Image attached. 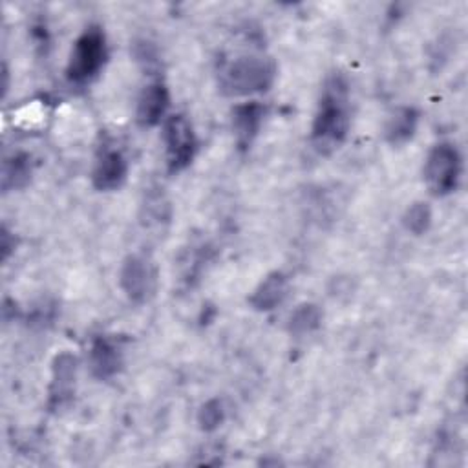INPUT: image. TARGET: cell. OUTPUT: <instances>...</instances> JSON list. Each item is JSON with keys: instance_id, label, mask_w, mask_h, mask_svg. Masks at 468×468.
<instances>
[{"instance_id": "cell-14", "label": "cell", "mask_w": 468, "mask_h": 468, "mask_svg": "<svg viewBox=\"0 0 468 468\" xmlns=\"http://www.w3.org/2000/svg\"><path fill=\"white\" fill-rule=\"evenodd\" d=\"M31 177V157L27 154H16L5 161L2 172L4 190L22 188Z\"/></svg>"}, {"instance_id": "cell-16", "label": "cell", "mask_w": 468, "mask_h": 468, "mask_svg": "<svg viewBox=\"0 0 468 468\" xmlns=\"http://www.w3.org/2000/svg\"><path fill=\"white\" fill-rule=\"evenodd\" d=\"M431 225V210L428 207V203L417 201L411 207H408L406 214H404V227L415 234L420 236L424 234Z\"/></svg>"}, {"instance_id": "cell-7", "label": "cell", "mask_w": 468, "mask_h": 468, "mask_svg": "<svg viewBox=\"0 0 468 468\" xmlns=\"http://www.w3.org/2000/svg\"><path fill=\"white\" fill-rule=\"evenodd\" d=\"M126 172H128V163L122 152L112 146H104L101 148L93 165V172H91L93 186L99 190L119 188L126 179Z\"/></svg>"}, {"instance_id": "cell-3", "label": "cell", "mask_w": 468, "mask_h": 468, "mask_svg": "<svg viewBox=\"0 0 468 468\" xmlns=\"http://www.w3.org/2000/svg\"><path fill=\"white\" fill-rule=\"evenodd\" d=\"M108 58L106 37L101 26L86 27L75 40L69 60L66 66V77L71 84H86L97 77Z\"/></svg>"}, {"instance_id": "cell-12", "label": "cell", "mask_w": 468, "mask_h": 468, "mask_svg": "<svg viewBox=\"0 0 468 468\" xmlns=\"http://www.w3.org/2000/svg\"><path fill=\"white\" fill-rule=\"evenodd\" d=\"M289 291V280L283 272L274 271L261 280L250 296V305L258 311H271L278 307Z\"/></svg>"}, {"instance_id": "cell-6", "label": "cell", "mask_w": 468, "mask_h": 468, "mask_svg": "<svg viewBox=\"0 0 468 468\" xmlns=\"http://www.w3.org/2000/svg\"><path fill=\"white\" fill-rule=\"evenodd\" d=\"M119 285L133 303L146 302L155 291V271L141 254H130L119 271Z\"/></svg>"}, {"instance_id": "cell-11", "label": "cell", "mask_w": 468, "mask_h": 468, "mask_svg": "<svg viewBox=\"0 0 468 468\" xmlns=\"http://www.w3.org/2000/svg\"><path fill=\"white\" fill-rule=\"evenodd\" d=\"M265 117V106L258 101L238 104L232 110V130L236 133V141L241 148H247L256 137L261 121Z\"/></svg>"}, {"instance_id": "cell-8", "label": "cell", "mask_w": 468, "mask_h": 468, "mask_svg": "<svg viewBox=\"0 0 468 468\" xmlns=\"http://www.w3.org/2000/svg\"><path fill=\"white\" fill-rule=\"evenodd\" d=\"M88 364H90V371L93 377H97L101 380L113 377L122 366L121 346L110 336H97L91 342Z\"/></svg>"}, {"instance_id": "cell-2", "label": "cell", "mask_w": 468, "mask_h": 468, "mask_svg": "<svg viewBox=\"0 0 468 468\" xmlns=\"http://www.w3.org/2000/svg\"><path fill=\"white\" fill-rule=\"evenodd\" d=\"M274 77L276 68L271 58L243 55L219 69V90L229 97H245L269 90Z\"/></svg>"}, {"instance_id": "cell-17", "label": "cell", "mask_w": 468, "mask_h": 468, "mask_svg": "<svg viewBox=\"0 0 468 468\" xmlns=\"http://www.w3.org/2000/svg\"><path fill=\"white\" fill-rule=\"evenodd\" d=\"M223 420H225V408L219 399L207 400L197 413V422L203 431H214L216 428L221 426Z\"/></svg>"}, {"instance_id": "cell-4", "label": "cell", "mask_w": 468, "mask_h": 468, "mask_svg": "<svg viewBox=\"0 0 468 468\" xmlns=\"http://www.w3.org/2000/svg\"><path fill=\"white\" fill-rule=\"evenodd\" d=\"M461 155L452 143L435 144L424 163V179L433 196H448L459 185Z\"/></svg>"}, {"instance_id": "cell-9", "label": "cell", "mask_w": 468, "mask_h": 468, "mask_svg": "<svg viewBox=\"0 0 468 468\" xmlns=\"http://www.w3.org/2000/svg\"><path fill=\"white\" fill-rule=\"evenodd\" d=\"M170 104L168 88L161 80L150 82L137 102V121L141 126H155L165 117Z\"/></svg>"}, {"instance_id": "cell-1", "label": "cell", "mask_w": 468, "mask_h": 468, "mask_svg": "<svg viewBox=\"0 0 468 468\" xmlns=\"http://www.w3.org/2000/svg\"><path fill=\"white\" fill-rule=\"evenodd\" d=\"M351 122L349 84L342 73L327 77L314 113L311 137L320 152L336 148L347 135Z\"/></svg>"}, {"instance_id": "cell-13", "label": "cell", "mask_w": 468, "mask_h": 468, "mask_svg": "<svg viewBox=\"0 0 468 468\" xmlns=\"http://www.w3.org/2000/svg\"><path fill=\"white\" fill-rule=\"evenodd\" d=\"M417 124H419V112L413 106H400L389 115L386 122V128H384L386 139L391 144H402L413 137Z\"/></svg>"}, {"instance_id": "cell-5", "label": "cell", "mask_w": 468, "mask_h": 468, "mask_svg": "<svg viewBox=\"0 0 468 468\" xmlns=\"http://www.w3.org/2000/svg\"><path fill=\"white\" fill-rule=\"evenodd\" d=\"M165 143H166V165L170 172H179L192 163L197 141H196L190 121L183 113H176L166 119Z\"/></svg>"}, {"instance_id": "cell-15", "label": "cell", "mask_w": 468, "mask_h": 468, "mask_svg": "<svg viewBox=\"0 0 468 468\" xmlns=\"http://www.w3.org/2000/svg\"><path fill=\"white\" fill-rule=\"evenodd\" d=\"M322 311L314 303H302L298 305L289 318V331L292 335H307L320 327Z\"/></svg>"}, {"instance_id": "cell-10", "label": "cell", "mask_w": 468, "mask_h": 468, "mask_svg": "<svg viewBox=\"0 0 468 468\" xmlns=\"http://www.w3.org/2000/svg\"><path fill=\"white\" fill-rule=\"evenodd\" d=\"M75 375H77V358L68 351L58 353L53 360V380H51V389H49V406L60 408L71 397Z\"/></svg>"}]
</instances>
